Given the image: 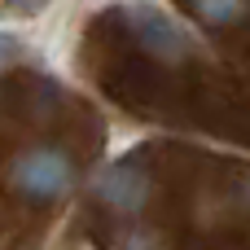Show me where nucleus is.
Wrapping results in <instances>:
<instances>
[{
	"label": "nucleus",
	"mask_w": 250,
	"mask_h": 250,
	"mask_svg": "<svg viewBox=\"0 0 250 250\" xmlns=\"http://www.w3.org/2000/svg\"><path fill=\"white\" fill-rule=\"evenodd\" d=\"M127 31H132V40L145 48V53H154V57H163V62H189L193 57V35L171 18V13H163V9H154V4H127Z\"/></svg>",
	"instance_id": "nucleus-2"
},
{
	"label": "nucleus",
	"mask_w": 250,
	"mask_h": 250,
	"mask_svg": "<svg viewBox=\"0 0 250 250\" xmlns=\"http://www.w3.org/2000/svg\"><path fill=\"white\" fill-rule=\"evenodd\" d=\"M97 198L114 215H141L149 202V171L141 163H114L97 176Z\"/></svg>",
	"instance_id": "nucleus-3"
},
{
	"label": "nucleus",
	"mask_w": 250,
	"mask_h": 250,
	"mask_svg": "<svg viewBox=\"0 0 250 250\" xmlns=\"http://www.w3.org/2000/svg\"><path fill=\"white\" fill-rule=\"evenodd\" d=\"M127 250H158V237H149V233H132Z\"/></svg>",
	"instance_id": "nucleus-6"
},
{
	"label": "nucleus",
	"mask_w": 250,
	"mask_h": 250,
	"mask_svg": "<svg viewBox=\"0 0 250 250\" xmlns=\"http://www.w3.org/2000/svg\"><path fill=\"white\" fill-rule=\"evenodd\" d=\"M246 193H250V180H246ZM246 202H250V198H246Z\"/></svg>",
	"instance_id": "nucleus-7"
},
{
	"label": "nucleus",
	"mask_w": 250,
	"mask_h": 250,
	"mask_svg": "<svg viewBox=\"0 0 250 250\" xmlns=\"http://www.w3.org/2000/svg\"><path fill=\"white\" fill-rule=\"evenodd\" d=\"M18 53H22V40H18V35H9V31H0V66H9Z\"/></svg>",
	"instance_id": "nucleus-5"
},
{
	"label": "nucleus",
	"mask_w": 250,
	"mask_h": 250,
	"mask_svg": "<svg viewBox=\"0 0 250 250\" xmlns=\"http://www.w3.org/2000/svg\"><path fill=\"white\" fill-rule=\"evenodd\" d=\"M79 167L62 145H31L9 163V189L26 202H62L75 193Z\"/></svg>",
	"instance_id": "nucleus-1"
},
{
	"label": "nucleus",
	"mask_w": 250,
	"mask_h": 250,
	"mask_svg": "<svg viewBox=\"0 0 250 250\" xmlns=\"http://www.w3.org/2000/svg\"><path fill=\"white\" fill-rule=\"evenodd\" d=\"M189 9L207 26H237L250 18V0H189Z\"/></svg>",
	"instance_id": "nucleus-4"
}]
</instances>
